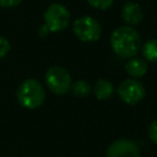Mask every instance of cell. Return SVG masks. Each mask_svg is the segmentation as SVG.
Wrapping results in <instances>:
<instances>
[{"label":"cell","mask_w":157,"mask_h":157,"mask_svg":"<svg viewBox=\"0 0 157 157\" xmlns=\"http://www.w3.org/2000/svg\"><path fill=\"white\" fill-rule=\"evenodd\" d=\"M10 49H11V45H10L9 40L5 37L0 36V59H2L4 56H6L7 53L10 52Z\"/></svg>","instance_id":"cell-14"},{"label":"cell","mask_w":157,"mask_h":157,"mask_svg":"<svg viewBox=\"0 0 157 157\" xmlns=\"http://www.w3.org/2000/svg\"><path fill=\"white\" fill-rule=\"evenodd\" d=\"M121 18L126 25L135 26L144 20V12L139 4L128 1L121 7Z\"/></svg>","instance_id":"cell-8"},{"label":"cell","mask_w":157,"mask_h":157,"mask_svg":"<svg viewBox=\"0 0 157 157\" xmlns=\"http://www.w3.org/2000/svg\"><path fill=\"white\" fill-rule=\"evenodd\" d=\"M22 0H0V6L1 7H15L17 6Z\"/></svg>","instance_id":"cell-16"},{"label":"cell","mask_w":157,"mask_h":157,"mask_svg":"<svg viewBox=\"0 0 157 157\" xmlns=\"http://www.w3.org/2000/svg\"><path fill=\"white\" fill-rule=\"evenodd\" d=\"M16 97L18 103L27 109L39 108L45 99V91L43 85L34 78H28L23 81L17 88Z\"/></svg>","instance_id":"cell-2"},{"label":"cell","mask_w":157,"mask_h":157,"mask_svg":"<svg viewBox=\"0 0 157 157\" xmlns=\"http://www.w3.org/2000/svg\"><path fill=\"white\" fill-rule=\"evenodd\" d=\"M70 11L63 4H52L44 12V25L50 32H60L69 26Z\"/></svg>","instance_id":"cell-5"},{"label":"cell","mask_w":157,"mask_h":157,"mask_svg":"<svg viewBox=\"0 0 157 157\" xmlns=\"http://www.w3.org/2000/svg\"><path fill=\"white\" fill-rule=\"evenodd\" d=\"M145 87L144 85L135 80V78H126L124 80L118 87V96L119 98L130 105L140 103L145 97Z\"/></svg>","instance_id":"cell-6"},{"label":"cell","mask_w":157,"mask_h":157,"mask_svg":"<svg viewBox=\"0 0 157 157\" xmlns=\"http://www.w3.org/2000/svg\"><path fill=\"white\" fill-rule=\"evenodd\" d=\"M148 137L153 144L157 145V119L153 120L148 126Z\"/></svg>","instance_id":"cell-15"},{"label":"cell","mask_w":157,"mask_h":157,"mask_svg":"<svg viewBox=\"0 0 157 157\" xmlns=\"http://www.w3.org/2000/svg\"><path fill=\"white\" fill-rule=\"evenodd\" d=\"M93 92L97 99L99 101H107L109 99L114 93V86L110 81L105 78H98L93 86Z\"/></svg>","instance_id":"cell-10"},{"label":"cell","mask_w":157,"mask_h":157,"mask_svg":"<svg viewBox=\"0 0 157 157\" xmlns=\"http://www.w3.org/2000/svg\"><path fill=\"white\" fill-rule=\"evenodd\" d=\"M107 157H140V148L131 140L119 139L110 144Z\"/></svg>","instance_id":"cell-7"},{"label":"cell","mask_w":157,"mask_h":157,"mask_svg":"<svg viewBox=\"0 0 157 157\" xmlns=\"http://www.w3.org/2000/svg\"><path fill=\"white\" fill-rule=\"evenodd\" d=\"M91 88H92L91 85L87 81H85V80H77L71 86V91H72L74 96L77 97V98L87 97L91 93Z\"/></svg>","instance_id":"cell-12"},{"label":"cell","mask_w":157,"mask_h":157,"mask_svg":"<svg viewBox=\"0 0 157 157\" xmlns=\"http://www.w3.org/2000/svg\"><path fill=\"white\" fill-rule=\"evenodd\" d=\"M87 2L94 7V9H98V10H107L112 6L113 4V0H87Z\"/></svg>","instance_id":"cell-13"},{"label":"cell","mask_w":157,"mask_h":157,"mask_svg":"<svg viewBox=\"0 0 157 157\" xmlns=\"http://www.w3.org/2000/svg\"><path fill=\"white\" fill-rule=\"evenodd\" d=\"M141 37L136 29L129 26H121L113 31L110 36V47L120 58H132L141 50Z\"/></svg>","instance_id":"cell-1"},{"label":"cell","mask_w":157,"mask_h":157,"mask_svg":"<svg viewBox=\"0 0 157 157\" xmlns=\"http://www.w3.org/2000/svg\"><path fill=\"white\" fill-rule=\"evenodd\" d=\"M49 32H50V31L48 29V27H47L45 25H42V26L39 27V36H40V37H45Z\"/></svg>","instance_id":"cell-17"},{"label":"cell","mask_w":157,"mask_h":157,"mask_svg":"<svg viewBox=\"0 0 157 157\" xmlns=\"http://www.w3.org/2000/svg\"><path fill=\"white\" fill-rule=\"evenodd\" d=\"M72 32L80 40L91 43L99 39L102 28L96 18L91 16H81L75 20L72 25Z\"/></svg>","instance_id":"cell-4"},{"label":"cell","mask_w":157,"mask_h":157,"mask_svg":"<svg viewBox=\"0 0 157 157\" xmlns=\"http://www.w3.org/2000/svg\"><path fill=\"white\" fill-rule=\"evenodd\" d=\"M125 71L128 72L129 76L134 78L142 77L147 71V63L142 58H137V56L129 58V60L125 64Z\"/></svg>","instance_id":"cell-9"},{"label":"cell","mask_w":157,"mask_h":157,"mask_svg":"<svg viewBox=\"0 0 157 157\" xmlns=\"http://www.w3.org/2000/svg\"><path fill=\"white\" fill-rule=\"evenodd\" d=\"M47 87L55 94H65L71 90L72 81L69 71L61 66H52L47 70L45 76Z\"/></svg>","instance_id":"cell-3"},{"label":"cell","mask_w":157,"mask_h":157,"mask_svg":"<svg viewBox=\"0 0 157 157\" xmlns=\"http://www.w3.org/2000/svg\"><path fill=\"white\" fill-rule=\"evenodd\" d=\"M141 52L144 59L151 63H157V39H148L141 45Z\"/></svg>","instance_id":"cell-11"}]
</instances>
